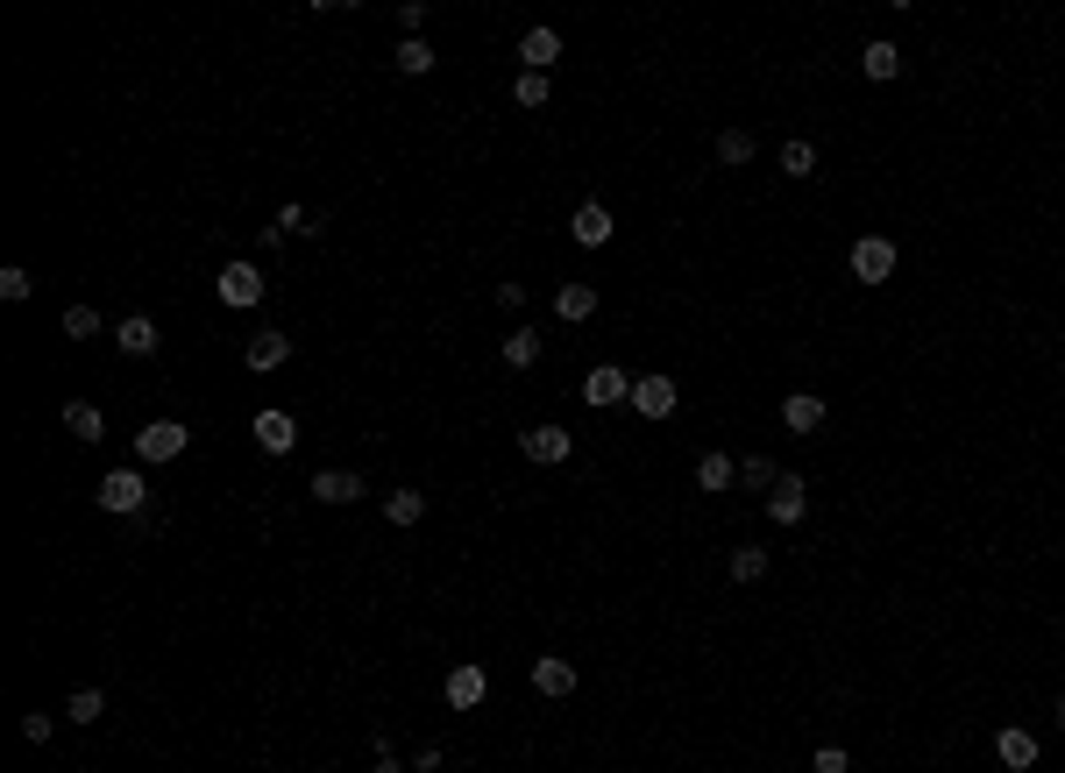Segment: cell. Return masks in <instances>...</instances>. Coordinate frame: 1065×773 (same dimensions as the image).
<instances>
[{
    "label": "cell",
    "instance_id": "f1b7e54d",
    "mask_svg": "<svg viewBox=\"0 0 1065 773\" xmlns=\"http://www.w3.org/2000/svg\"><path fill=\"white\" fill-rule=\"evenodd\" d=\"M768 575V547H732V582H760Z\"/></svg>",
    "mask_w": 1065,
    "mask_h": 773
},
{
    "label": "cell",
    "instance_id": "3957f363",
    "mask_svg": "<svg viewBox=\"0 0 1065 773\" xmlns=\"http://www.w3.org/2000/svg\"><path fill=\"white\" fill-rule=\"evenodd\" d=\"M633 398V376L619 370V362H597L590 376H582V405H597V412H611V405Z\"/></svg>",
    "mask_w": 1065,
    "mask_h": 773
},
{
    "label": "cell",
    "instance_id": "f546056e",
    "mask_svg": "<svg viewBox=\"0 0 1065 773\" xmlns=\"http://www.w3.org/2000/svg\"><path fill=\"white\" fill-rule=\"evenodd\" d=\"M782 171L789 178H809V171H817V143H803V135H796V143H782Z\"/></svg>",
    "mask_w": 1065,
    "mask_h": 773
},
{
    "label": "cell",
    "instance_id": "f35d334b",
    "mask_svg": "<svg viewBox=\"0 0 1065 773\" xmlns=\"http://www.w3.org/2000/svg\"><path fill=\"white\" fill-rule=\"evenodd\" d=\"M1058 731H1065V695H1058Z\"/></svg>",
    "mask_w": 1065,
    "mask_h": 773
},
{
    "label": "cell",
    "instance_id": "74e56055",
    "mask_svg": "<svg viewBox=\"0 0 1065 773\" xmlns=\"http://www.w3.org/2000/svg\"><path fill=\"white\" fill-rule=\"evenodd\" d=\"M370 773H405V766L392 760V752H377V766H370Z\"/></svg>",
    "mask_w": 1065,
    "mask_h": 773
},
{
    "label": "cell",
    "instance_id": "2e32d148",
    "mask_svg": "<svg viewBox=\"0 0 1065 773\" xmlns=\"http://www.w3.org/2000/svg\"><path fill=\"white\" fill-rule=\"evenodd\" d=\"M114 341H122V355H157V320H149V312H128L122 327H114Z\"/></svg>",
    "mask_w": 1065,
    "mask_h": 773
},
{
    "label": "cell",
    "instance_id": "277c9868",
    "mask_svg": "<svg viewBox=\"0 0 1065 773\" xmlns=\"http://www.w3.org/2000/svg\"><path fill=\"white\" fill-rule=\"evenodd\" d=\"M214 292H220V306H257L263 298V270L257 263H220V277H214Z\"/></svg>",
    "mask_w": 1065,
    "mask_h": 773
},
{
    "label": "cell",
    "instance_id": "4316f807",
    "mask_svg": "<svg viewBox=\"0 0 1065 773\" xmlns=\"http://www.w3.org/2000/svg\"><path fill=\"white\" fill-rule=\"evenodd\" d=\"M65 717H71V724H100V717H107V695H100V689H71Z\"/></svg>",
    "mask_w": 1065,
    "mask_h": 773
},
{
    "label": "cell",
    "instance_id": "d590c367",
    "mask_svg": "<svg viewBox=\"0 0 1065 773\" xmlns=\"http://www.w3.org/2000/svg\"><path fill=\"white\" fill-rule=\"evenodd\" d=\"M277 227H284V235H306L313 214H306V206H277Z\"/></svg>",
    "mask_w": 1065,
    "mask_h": 773
},
{
    "label": "cell",
    "instance_id": "5b68a950",
    "mask_svg": "<svg viewBox=\"0 0 1065 773\" xmlns=\"http://www.w3.org/2000/svg\"><path fill=\"white\" fill-rule=\"evenodd\" d=\"M675 405H682L675 376H633V412L639 419H675Z\"/></svg>",
    "mask_w": 1065,
    "mask_h": 773
},
{
    "label": "cell",
    "instance_id": "ffe728a7",
    "mask_svg": "<svg viewBox=\"0 0 1065 773\" xmlns=\"http://www.w3.org/2000/svg\"><path fill=\"white\" fill-rule=\"evenodd\" d=\"M732 482H739V462H732V454H696V490H732Z\"/></svg>",
    "mask_w": 1065,
    "mask_h": 773
},
{
    "label": "cell",
    "instance_id": "7a4b0ae2",
    "mask_svg": "<svg viewBox=\"0 0 1065 773\" xmlns=\"http://www.w3.org/2000/svg\"><path fill=\"white\" fill-rule=\"evenodd\" d=\"M852 277H860V284H888L895 277V241L888 235H860V241H852Z\"/></svg>",
    "mask_w": 1065,
    "mask_h": 773
},
{
    "label": "cell",
    "instance_id": "836d02e7",
    "mask_svg": "<svg viewBox=\"0 0 1065 773\" xmlns=\"http://www.w3.org/2000/svg\"><path fill=\"white\" fill-rule=\"evenodd\" d=\"M50 731H57V717H43V709H29V717H22V738H29V746H50Z\"/></svg>",
    "mask_w": 1065,
    "mask_h": 773
},
{
    "label": "cell",
    "instance_id": "8d00e7d4",
    "mask_svg": "<svg viewBox=\"0 0 1065 773\" xmlns=\"http://www.w3.org/2000/svg\"><path fill=\"white\" fill-rule=\"evenodd\" d=\"M498 306H505V312H519V306H526V284L505 277V284H498Z\"/></svg>",
    "mask_w": 1065,
    "mask_h": 773
},
{
    "label": "cell",
    "instance_id": "ac0fdd59",
    "mask_svg": "<svg viewBox=\"0 0 1065 773\" xmlns=\"http://www.w3.org/2000/svg\"><path fill=\"white\" fill-rule=\"evenodd\" d=\"M860 71H866V79H874V86H888L895 71H903V50H895L888 36H874V43H866V50H860Z\"/></svg>",
    "mask_w": 1065,
    "mask_h": 773
},
{
    "label": "cell",
    "instance_id": "5bb4252c",
    "mask_svg": "<svg viewBox=\"0 0 1065 773\" xmlns=\"http://www.w3.org/2000/svg\"><path fill=\"white\" fill-rule=\"evenodd\" d=\"M363 490L370 482L355 476V468H320V476H313V497H320V504H355Z\"/></svg>",
    "mask_w": 1065,
    "mask_h": 773
},
{
    "label": "cell",
    "instance_id": "d6a6232c",
    "mask_svg": "<svg viewBox=\"0 0 1065 773\" xmlns=\"http://www.w3.org/2000/svg\"><path fill=\"white\" fill-rule=\"evenodd\" d=\"M29 292H36V277H29V270H14V263L0 270V298H8V306H22Z\"/></svg>",
    "mask_w": 1065,
    "mask_h": 773
},
{
    "label": "cell",
    "instance_id": "484cf974",
    "mask_svg": "<svg viewBox=\"0 0 1065 773\" xmlns=\"http://www.w3.org/2000/svg\"><path fill=\"white\" fill-rule=\"evenodd\" d=\"M547 93H554L547 71H519V79H512V100H519V107H547Z\"/></svg>",
    "mask_w": 1065,
    "mask_h": 773
},
{
    "label": "cell",
    "instance_id": "9c48e42d",
    "mask_svg": "<svg viewBox=\"0 0 1065 773\" xmlns=\"http://www.w3.org/2000/svg\"><path fill=\"white\" fill-rule=\"evenodd\" d=\"M803 511H809V482H803V476H782V482L768 490V519H774V525H803Z\"/></svg>",
    "mask_w": 1065,
    "mask_h": 773
},
{
    "label": "cell",
    "instance_id": "e0dca14e",
    "mask_svg": "<svg viewBox=\"0 0 1065 773\" xmlns=\"http://www.w3.org/2000/svg\"><path fill=\"white\" fill-rule=\"evenodd\" d=\"M533 689H540V695H576V660L540 653V660H533Z\"/></svg>",
    "mask_w": 1065,
    "mask_h": 773
},
{
    "label": "cell",
    "instance_id": "30bf717a",
    "mask_svg": "<svg viewBox=\"0 0 1065 773\" xmlns=\"http://www.w3.org/2000/svg\"><path fill=\"white\" fill-rule=\"evenodd\" d=\"M249 433H257L263 454H292V447H298V419L277 412V405H270V412H257V427H249Z\"/></svg>",
    "mask_w": 1065,
    "mask_h": 773
},
{
    "label": "cell",
    "instance_id": "44dd1931",
    "mask_svg": "<svg viewBox=\"0 0 1065 773\" xmlns=\"http://www.w3.org/2000/svg\"><path fill=\"white\" fill-rule=\"evenodd\" d=\"M65 427H71V441H107V419H100V405H86V398L65 405Z\"/></svg>",
    "mask_w": 1065,
    "mask_h": 773
},
{
    "label": "cell",
    "instance_id": "83f0119b",
    "mask_svg": "<svg viewBox=\"0 0 1065 773\" xmlns=\"http://www.w3.org/2000/svg\"><path fill=\"white\" fill-rule=\"evenodd\" d=\"M717 163H732V171H739V163H754V135H746V128H725V135H717Z\"/></svg>",
    "mask_w": 1065,
    "mask_h": 773
},
{
    "label": "cell",
    "instance_id": "8992f818",
    "mask_svg": "<svg viewBox=\"0 0 1065 773\" xmlns=\"http://www.w3.org/2000/svg\"><path fill=\"white\" fill-rule=\"evenodd\" d=\"M143 468H114L107 482H100V511H114V519H128V511H143Z\"/></svg>",
    "mask_w": 1065,
    "mask_h": 773
},
{
    "label": "cell",
    "instance_id": "4dcf8cb0",
    "mask_svg": "<svg viewBox=\"0 0 1065 773\" xmlns=\"http://www.w3.org/2000/svg\"><path fill=\"white\" fill-rule=\"evenodd\" d=\"M739 482H754V490H774L782 476H774V462H768V454H746V462H739Z\"/></svg>",
    "mask_w": 1065,
    "mask_h": 773
},
{
    "label": "cell",
    "instance_id": "e575fe53",
    "mask_svg": "<svg viewBox=\"0 0 1065 773\" xmlns=\"http://www.w3.org/2000/svg\"><path fill=\"white\" fill-rule=\"evenodd\" d=\"M809 773H852V760H846V752H838V746H824L817 760H809Z\"/></svg>",
    "mask_w": 1065,
    "mask_h": 773
},
{
    "label": "cell",
    "instance_id": "ba28073f",
    "mask_svg": "<svg viewBox=\"0 0 1065 773\" xmlns=\"http://www.w3.org/2000/svg\"><path fill=\"white\" fill-rule=\"evenodd\" d=\"M441 695H447V709H476L490 695V674L476 660H462V667H447V681H441Z\"/></svg>",
    "mask_w": 1065,
    "mask_h": 773
},
{
    "label": "cell",
    "instance_id": "52a82bcc",
    "mask_svg": "<svg viewBox=\"0 0 1065 773\" xmlns=\"http://www.w3.org/2000/svg\"><path fill=\"white\" fill-rule=\"evenodd\" d=\"M519 447H526V462L554 468V462H568V454H576V433H568V427H526V433H519Z\"/></svg>",
    "mask_w": 1065,
    "mask_h": 773
},
{
    "label": "cell",
    "instance_id": "d4e9b609",
    "mask_svg": "<svg viewBox=\"0 0 1065 773\" xmlns=\"http://www.w3.org/2000/svg\"><path fill=\"white\" fill-rule=\"evenodd\" d=\"M384 519H392V525H419V519H427V497H419V490H392V497H384Z\"/></svg>",
    "mask_w": 1065,
    "mask_h": 773
},
{
    "label": "cell",
    "instance_id": "7402d4cb",
    "mask_svg": "<svg viewBox=\"0 0 1065 773\" xmlns=\"http://www.w3.org/2000/svg\"><path fill=\"white\" fill-rule=\"evenodd\" d=\"M554 312H562L568 327H582L597 312V292H590V284H562V292H554Z\"/></svg>",
    "mask_w": 1065,
    "mask_h": 773
},
{
    "label": "cell",
    "instance_id": "603a6c76",
    "mask_svg": "<svg viewBox=\"0 0 1065 773\" xmlns=\"http://www.w3.org/2000/svg\"><path fill=\"white\" fill-rule=\"evenodd\" d=\"M540 362V327H512L505 333V370H533Z\"/></svg>",
    "mask_w": 1065,
    "mask_h": 773
},
{
    "label": "cell",
    "instance_id": "8fae6325",
    "mask_svg": "<svg viewBox=\"0 0 1065 773\" xmlns=\"http://www.w3.org/2000/svg\"><path fill=\"white\" fill-rule=\"evenodd\" d=\"M568 235H576L582 249H604V241H611V206L604 200H582L576 220H568Z\"/></svg>",
    "mask_w": 1065,
    "mask_h": 773
},
{
    "label": "cell",
    "instance_id": "7c38bea8",
    "mask_svg": "<svg viewBox=\"0 0 1065 773\" xmlns=\"http://www.w3.org/2000/svg\"><path fill=\"white\" fill-rule=\"evenodd\" d=\"M995 760L1009 773H1030V766H1038V738L1016 731V724H1001V731H995Z\"/></svg>",
    "mask_w": 1065,
    "mask_h": 773
},
{
    "label": "cell",
    "instance_id": "d6986e66",
    "mask_svg": "<svg viewBox=\"0 0 1065 773\" xmlns=\"http://www.w3.org/2000/svg\"><path fill=\"white\" fill-rule=\"evenodd\" d=\"M782 427L789 433H817L824 427V398H817V390H796V398L782 405Z\"/></svg>",
    "mask_w": 1065,
    "mask_h": 773
},
{
    "label": "cell",
    "instance_id": "6da1fadb",
    "mask_svg": "<svg viewBox=\"0 0 1065 773\" xmlns=\"http://www.w3.org/2000/svg\"><path fill=\"white\" fill-rule=\"evenodd\" d=\"M185 441H192V433L178 427V419H149V427L135 433V462H149V468H157V462H178Z\"/></svg>",
    "mask_w": 1065,
    "mask_h": 773
},
{
    "label": "cell",
    "instance_id": "cb8c5ba5",
    "mask_svg": "<svg viewBox=\"0 0 1065 773\" xmlns=\"http://www.w3.org/2000/svg\"><path fill=\"white\" fill-rule=\"evenodd\" d=\"M398 71H405V79H427V71H433V43L427 36H405L398 43Z\"/></svg>",
    "mask_w": 1065,
    "mask_h": 773
},
{
    "label": "cell",
    "instance_id": "4fadbf2b",
    "mask_svg": "<svg viewBox=\"0 0 1065 773\" xmlns=\"http://www.w3.org/2000/svg\"><path fill=\"white\" fill-rule=\"evenodd\" d=\"M519 57H526V71H554L562 65V36H554L547 22H533L526 36H519Z\"/></svg>",
    "mask_w": 1065,
    "mask_h": 773
},
{
    "label": "cell",
    "instance_id": "1f68e13d",
    "mask_svg": "<svg viewBox=\"0 0 1065 773\" xmlns=\"http://www.w3.org/2000/svg\"><path fill=\"white\" fill-rule=\"evenodd\" d=\"M65 333H71V341H93V333H100V312L93 306H65Z\"/></svg>",
    "mask_w": 1065,
    "mask_h": 773
},
{
    "label": "cell",
    "instance_id": "9a60e30c",
    "mask_svg": "<svg viewBox=\"0 0 1065 773\" xmlns=\"http://www.w3.org/2000/svg\"><path fill=\"white\" fill-rule=\"evenodd\" d=\"M284 362H292V333H277V327H263L257 341H249V370H284Z\"/></svg>",
    "mask_w": 1065,
    "mask_h": 773
}]
</instances>
